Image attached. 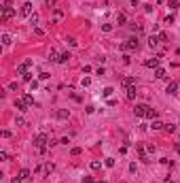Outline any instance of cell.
I'll return each mask as SVG.
<instances>
[{"mask_svg": "<svg viewBox=\"0 0 180 183\" xmlns=\"http://www.w3.org/2000/svg\"><path fill=\"white\" fill-rule=\"evenodd\" d=\"M49 143H51V141H49V136H47V134H38V136L34 138V145H36V149H38L40 153H47V149L51 147Z\"/></svg>", "mask_w": 180, "mask_h": 183, "instance_id": "1", "label": "cell"}, {"mask_svg": "<svg viewBox=\"0 0 180 183\" xmlns=\"http://www.w3.org/2000/svg\"><path fill=\"white\" fill-rule=\"evenodd\" d=\"M138 45H140L138 39H136V36H132L127 43H123V45H121V49H123V51H125V49H138Z\"/></svg>", "mask_w": 180, "mask_h": 183, "instance_id": "2", "label": "cell"}, {"mask_svg": "<svg viewBox=\"0 0 180 183\" xmlns=\"http://www.w3.org/2000/svg\"><path fill=\"white\" fill-rule=\"evenodd\" d=\"M15 15V11H13V7H2V21H9L11 17Z\"/></svg>", "mask_w": 180, "mask_h": 183, "instance_id": "3", "label": "cell"}, {"mask_svg": "<svg viewBox=\"0 0 180 183\" xmlns=\"http://www.w3.org/2000/svg\"><path fill=\"white\" fill-rule=\"evenodd\" d=\"M15 106H17V111H28V109H30V104H28V102L24 100V96L15 100Z\"/></svg>", "mask_w": 180, "mask_h": 183, "instance_id": "4", "label": "cell"}, {"mask_svg": "<svg viewBox=\"0 0 180 183\" xmlns=\"http://www.w3.org/2000/svg\"><path fill=\"white\" fill-rule=\"evenodd\" d=\"M159 58H148V60H144V66L146 68H159Z\"/></svg>", "mask_w": 180, "mask_h": 183, "instance_id": "5", "label": "cell"}, {"mask_svg": "<svg viewBox=\"0 0 180 183\" xmlns=\"http://www.w3.org/2000/svg\"><path fill=\"white\" fill-rule=\"evenodd\" d=\"M146 111H148V106H146V104H136V109H134V113L138 117H146Z\"/></svg>", "mask_w": 180, "mask_h": 183, "instance_id": "6", "label": "cell"}, {"mask_svg": "<svg viewBox=\"0 0 180 183\" xmlns=\"http://www.w3.org/2000/svg\"><path fill=\"white\" fill-rule=\"evenodd\" d=\"M21 15H24V17H30L32 15V2H24L21 4Z\"/></svg>", "mask_w": 180, "mask_h": 183, "instance_id": "7", "label": "cell"}, {"mask_svg": "<svg viewBox=\"0 0 180 183\" xmlns=\"http://www.w3.org/2000/svg\"><path fill=\"white\" fill-rule=\"evenodd\" d=\"M178 89H180V85L176 81H170V83H167V87H165L167 94H178Z\"/></svg>", "mask_w": 180, "mask_h": 183, "instance_id": "8", "label": "cell"}, {"mask_svg": "<svg viewBox=\"0 0 180 183\" xmlns=\"http://www.w3.org/2000/svg\"><path fill=\"white\" fill-rule=\"evenodd\" d=\"M70 58H72V56H70V53H68V51H64V53H59V58H57V64H66V62L70 60Z\"/></svg>", "mask_w": 180, "mask_h": 183, "instance_id": "9", "label": "cell"}, {"mask_svg": "<svg viewBox=\"0 0 180 183\" xmlns=\"http://www.w3.org/2000/svg\"><path fill=\"white\" fill-rule=\"evenodd\" d=\"M55 115H57V119H68V117H70V111L68 109H59Z\"/></svg>", "mask_w": 180, "mask_h": 183, "instance_id": "10", "label": "cell"}, {"mask_svg": "<svg viewBox=\"0 0 180 183\" xmlns=\"http://www.w3.org/2000/svg\"><path fill=\"white\" fill-rule=\"evenodd\" d=\"M155 77H157V79H165V77H167L165 68H155Z\"/></svg>", "mask_w": 180, "mask_h": 183, "instance_id": "11", "label": "cell"}, {"mask_svg": "<svg viewBox=\"0 0 180 183\" xmlns=\"http://www.w3.org/2000/svg\"><path fill=\"white\" fill-rule=\"evenodd\" d=\"M136 94H138V92H136V85H129V87H127V98H129V100H134V98H136Z\"/></svg>", "mask_w": 180, "mask_h": 183, "instance_id": "12", "label": "cell"}, {"mask_svg": "<svg viewBox=\"0 0 180 183\" xmlns=\"http://www.w3.org/2000/svg\"><path fill=\"white\" fill-rule=\"evenodd\" d=\"M157 45H159V36H150V39H148V47H150V49H155Z\"/></svg>", "mask_w": 180, "mask_h": 183, "instance_id": "13", "label": "cell"}, {"mask_svg": "<svg viewBox=\"0 0 180 183\" xmlns=\"http://www.w3.org/2000/svg\"><path fill=\"white\" fill-rule=\"evenodd\" d=\"M150 126H152V130H163V126H165V123H161L159 119H152Z\"/></svg>", "mask_w": 180, "mask_h": 183, "instance_id": "14", "label": "cell"}, {"mask_svg": "<svg viewBox=\"0 0 180 183\" xmlns=\"http://www.w3.org/2000/svg\"><path fill=\"white\" fill-rule=\"evenodd\" d=\"M28 177H30V170H28V168H21V170H19V179H21V181L28 179Z\"/></svg>", "mask_w": 180, "mask_h": 183, "instance_id": "15", "label": "cell"}, {"mask_svg": "<svg viewBox=\"0 0 180 183\" xmlns=\"http://www.w3.org/2000/svg\"><path fill=\"white\" fill-rule=\"evenodd\" d=\"M146 117H148V119H157V111L148 106V111H146Z\"/></svg>", "mask_w": 180, "mask_h": 183, "instance_id": "16", "label": "cell"}, {"mask_svg": "<svg viewBox=\"0 0 180 183\" xmlns=\"http://www.w3.org/2000/svg\"><path fill=\"white\" fill-rule=\"evenodd\" d=\"M121 83L125 85V87H129V85H134V83H136V79H132V77H125V79H123Z\"/></svg>", "mask_w": 180, "mask_h": 183, "instance_id": "17", "label": "cell"}, {"mask_svg": "<svg viewBox=\"0 0 180 183\" xmlns=\"http://www.w3.org/2000/svg\"><path fill=\"white\" fill-rule=\"evenodd\" d=\"M167 7H170V11H176L180 4H178V0H170V2H167Z\"/></svg>", "mask_w": 180, "mask_h": 183, "instance_id": "18", "label": "cell"}, {"mask_svg": "<svg viewBox=\"0 0 180 183\" xmlns=\"http://www.w3.org/2000/svg\"><path fill=\"white\" fill-rule=\"evenodd\" d=\"M117 21H119V26H125V21H127V17H125V13H119Z\"/></svg>", "mask_w": 180, "mask_h": 183, "instance_id": "19", "label": "cell"}, {"mask_svg": "<svg viewBox=\"0 0 180 183\" xmlns=\"http://www.w3.org/2000/svg\"><path fill=\"white\" fill-rule=\"evenodd\" d=\"M163 130H165V132H176V126H174V123H165Z\"/></svg>", "mask_w": 180, "mask_h": 183, "instance_id": "20", "label": "cell"}, {"mask_svg": "<svg viewBox=\"0 0 180 183\" xmlns=\"http://www.w3.org/2000/svg\"><path fill=\"white\" fill-rule=\"evenodd\" d=\"M57 58H59V56H57V51H55V49H51V53H49V60H51V62H57Z\"/></svg>", "mask_w": 180, "mask_h": 183, "instance_id": "21", "label": "cell"}, {"mask_svg": "<svg viewBox=\"0 0 180 183\" xmlns=\"http://www.w3.org/2000/svg\"><path fill=\"white\" fill-rule=\"evenodd\" d=\"M91 168H93V170H100L102 168V162H100V160H93V162H91Z\"/></svg>", "mask_w": 180, "mask_h": 183, "instance_id": "22", "label": "cell"}, {"mask_svg": "<svg viewBox=\"0 0 180 183\" xmlns=\"http://www.w3.org/2000/svg\"><path fill=\"white\" fill-rule=\"evenodd\" d=\"M81 151H83L81 147H72V149H70V155H74V158H76V155H81Z\"/></svg>", "mask_w": 180, "mask_h": 183, "instance_id": "23", "label": "cell"}, {"mask_svg": "<svg viewBox=\"0 0 180 183\" xmlns=\"http://www.w3.org/2000/svg\"><path fill=\"white\" fill-rule=\"evenodd\" d=\"M24 100H26V102H28V104H30V106H32V104H34V98H32V96H30V94H26V96H24Z\"/></svg>", "mask_w": 180, "mask_h": 183, "instance_id": "24", "label": "cell"}, {"mask_svg": "<svg viewBox=\"0 0 180 183\" xmlns=\"http://www.w3.org/2000/svg\"><path fill=\"white\" fill-rule=\"evenodd\" d=\"M112 92H114L112 87H106L104 92H102V96H104V98H108V96H110V94H112Z\"/></svg>", "mask_w": 180, "mask_h": 183, "instance_id": "25", "label": "cell"}, {"mask_svg": "<svg viewBox=\"0 0 180 183\" xmlns=\"http://www.w3.org/2000/svg\"><path fill=\"white\" fill-rule=\"evenodd\" d=\"M104 164L108 166V168H112V166H114V160H112V158H106V160H104Z\"/></svg>", "mask_w": 180, "mask_h": 183, "instance_id": "26", "label": "cell"}, {"mask_svg": "<svg viewBox=\"0 0 180 183\" xmlns=\"http://www.w3.org/2000/svg\"><path fill=\"white\" fill-rule=\"evenodd\" d=\"M11 43V36L9 34H2V45H9Z\"/></svg>", "mask_w": 180, "mask_h": 183, "instance_id": "27", "label": "cell"}, {"mask_svg": "<svg viewBox=\"0 0 180 183\" xmlns=\"http://www.w3.org/2000/svg\"><path fill=\"white\" fill-rule=\"evenodd\" d=\"M26 68H28V66H26V64H21V66H17V73H19V75H26Z\"/></svg>", "mask_w": 180, "mask_h": 183, "instance_id": "28", "label": "cell"}, {"mask_svg": "<svg viewBox=\"0 0 180 183\" xmlns=\"http://www.w3.org/2000/svg\"><path fill=\"white\" fill-rule=\"evenodd\" d=\"M30 21H32V24H38V15L32 13V15H30Z\"/></svg>", "mask_w": 180, "mask_h": 183, "instance_id": "29", "label": "cell"}, {"mask_svg": "<svg viewBox=\"0 0 180 183\" xmlns=\"http://www.w3.org/2000/svg\"><path fill=\"white\" fill-rule=\"evenodd\" d=\"M167 41V34H165V32H161V34H159V43H165Z\"/></svg>", "mask_w": 180, "mask_h": 183, "instance_id": "30", "label": "cell"}, {"mask_svg": "<svg viewBox=\"0 0 180 183\" xmlns=\"http://www.w3.org/2000/svg\"><path fill=\"white\" fill-rule=\"evenodd\" d=\"M66 43H68V45H70V47H74V45H76V41L72 39V36H68V39H66Z\"/></svg>", "mask_w": 180, "mask_h": 183, "instance_id": "31", "label": "cell"}, {"mask_svg": "<svg viewBox=\"0 0 180 183\" xmlns=\"http://www.w3.org/2000/svg\"><path fill=\"white\" fill-rule=\"evenodd\" d=\"M53 19H55V21H59V19H62V11H55V15H53Z\"/></svg>", "mask_w": 180, "mask_h": 183, "instance_id": "32", "label": "cell"}, {"mask_svg": "<svg viewBox=\"0 0 180 183\" xmlns=\"http://www.w3.org/2000/svg\"><path fill=\"white\" fill-rule=\"evenodd\" d=\"M165 24H167V26L174 24V15H167V17H165Z\"/></svg>", "mask_w": 180, "mask_h": 183, "instance_id": "33", "label": "cell"}, {"mask_svg": "<svg viewBox=\"0 0 180 183\" xmlns=\"http://www.w3.org/2000/svg\"><path fill=\"white\" fill-rule=\"evenodd\" d=\"M24 81H28V83H32V75H30V73H26V75H24Z\"/></svg>", "mask_w": 180, "mask_h": 183, "instance_id": "34", "label": "cell"}, {"mask_svg": "<svg viewBox=\"0 0 180 183\" xmlns=\"http://www.w3.org/2000/svg\"><path fill=\"white\" fill-rule=\"evenodd\" d=\"M45 4H47V7H51V9H53V7H55V0H45Z\"/></svg>", "mask_w": 180, "mask_h": 183, "instance_id": "35", "label": "cell"}, {"mask_svg": "<svg viewBox=\"0 0 180 183\" xmlns=\"http://www.w3.org/2000/svg\"><path fill=\"white\" fill-rule=\"evenodd\" d=\"M95 75H97V77H104L106 70H104V68H97V73H95Z\"/></svg>", "mask_w": 180, "mask_h": 183, "instance_id": "36", "label": "cell"}, {"mask_svg": "<svg viewBox=\"0 0 180 183\" xmlns=\"http://www.w3.org/2000/svg\"><path fill=\"white\" fill-rule=\"evenodd\" d=\"M38 77H40L42 81H45V79H49V77H51V75H49V73H40V75H38Z\"/></svg>", "mask_w": 180, "mask_h": 183, "instance_id": "37", "label": "cell"}, {"mask_svg": "<svg viewBox=\"0 0 180 183\" xmlns=\"http://www.w3.org/2000/svg\"><path fill=\"white\" fill-rule=\"evenodd\" d=\"M51 170H53V164H51V162H49V164L45 166V173H51Z\"/></svg>", "mask_w": 180, "mask_h": 183, "instance_id": "38", "label": "cell"}, {"mask_svg": "<svg viewBox=\"0 0 180 183\" xmlns=\"http://www.w3.org/2000/svg\"><path fill=\"white\" fill-rule=\"evenodd\" d=\"M17 126H26V119H24V117H17Z\"/></svg>", "mask_w": 180, "mask_h": 183, "instance_id": "39", "label": "cell"}, {"mask_svg": "<svg viewBox=\"0 0 180 183\" xmlns=\"http://www.w3.org/2000/svg\"><path fill=\"white\" fill-rule=\"evenodd\" d=\"M83 183H93V177H83Z\"/></svg>", "mask_w": 180, "mask_h": 183, "instance_id": "40", "label": "cell"}, {"mask_svg": "<svg viewBox=\"0 0 180 183\" xmlns=\"http://www.w3.org/2000/svg\"><path fill=\"white\" fill-rule=\"evenodd\" d=\"M102 28H104V32H110V30H112V26H110V24H104Z\"/></svg>", "mask_w": 180, "mask_h": 183, "instance_id": "41", "label": "cell"}, {"mask_svg": "<svg viewBox=\"0 0 180 183\" xmlns=\"http://www.w3.org/2000/svg\"><path fill=\"white\" fill-rule=\"evenodd\" d=\"M30 87H32V92L38 89V81H32V83H30Z\"/></svg>", "mask_w": 180, "mask_h": 183, "instance_id": "42", "label": "cell"}, {"mask_svg": "<svg viewBox=\"0 0 180 183\" xmlns=\"http://www.w3.org/2000/svg\"><path fill=\"white\" fill-rule=\"evenodd\" d=\"M11 183H21V179H19V177H15V179L11 181Z\"/></svg>", "mask_w": 180, "mask_h": 183, "instance_id": "43", "label": "cell"}, {"mask_svg": "<svg viewBox=\"0 0 180 183\" xmlns=\"http://www.w3.org/2000/svg\"><path fill=\"white\" fill-rule=\"evenodd\" d=\"M176 151H178V153H180V141H178V143H176Z\"/></svg>", "mask_w": 180, "mask_h": 183, "instance_id": "44", "label": "cell"}, {"mask_svg": "<svg viewBox=\"0 0 180 183\" xmlns=\"http://www.w3.org/2000/svg\"><path fill=\"white\" fill-rule=\"evenodd\" d=\"M170 183H172V181H170Z\"/></svg>", "mask_w": 180, "mask_h": 183, "instance_id": "45", "label": "cell"}]
</instances>
